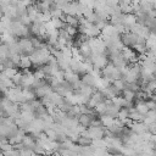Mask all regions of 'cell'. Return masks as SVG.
I'll return each instance as SVG.
<instances>
[{
  "instance_id": "2e32d148",
  "label": "cell",
  "mask_w": 156,
  "mask_h": 156,
  "mask_svg": "<svg viewBox=\"0 0 156 156\" xmlns=\"http://www.w3.org/2000/svg\"><path fill=\"white\" fill-rule=\"evenodd\" d=\"M21 145H22L23 147H26V149L32 150V149L35 146V138H34L32 134H26V135L23 136V140H22Z\"/></svg>"
},
{
  "instance_id": "d590c367",
  "label": "cell",
  "mask_w": 156,
  "mask_h": 156,
  "mask_svg": "<svg viewBox=\"0 0 156 156\" xmlns=\"http://www.w3.org/2000/svg\"><path fill=\"white\" fill-rule=\"evenodd\" d=\"M12 83H13V85L15 87H20L21 85V80H22V72H17L13 77H12ZM21 88V87H20Z\"/></svg>"
},
{
  "instance_id": "d4e9b609",
  "label": "cell",
  "mask_w": 156,
  "mask_h": 156,
  "mask_svg": "<svg viewBox=\"0 0 156 156\" xmlns=\"http://www.w3.org/2000/svg\"><path fill=\"white\" fill-rule=\"evenodd\" d=\"M121 96H122V98H124V99H126V100H128V101H134V100H135V93H134V91H132V90H130V89H128V88H126V89L122 91Z\"/></svg>"
},
{
  "instance_id": "d6a6232c",
  "label": "cell",
  "mask_w": 156,
  "mask_h": 156,
  "mask_svg": "<svg viewBox=\"0 0 156 156\" xmlns=\"http://www.w3.org/2000/svg\"><path fill=\"white\" fill-rule=\"evenodd\" d=\"M132 49L135 51L136 55H144L146 52V50H147L146 46H145V44H135Z\"/></svg>"
},
{
  "instance_id": "9a60e30c",
  "label": "cell",
  "mask_w": 156,
  "mask_h": 156,
  "mask_svg": "<svg viewBox=\"0 0 156 156\" xmlns=\"http://www.w3.org/2000/svg\"><path fill=\"white\" fill-rule=\"evenodd\" d=\"M101 78V77H100ZM99 78H95L93 74H90V73H85V74H83V76H80V82L84 84V85H89V87H93V88H95V84H96V80H98Z\"/></svg>"
},
{
  "instance_id": "44dd1931",
  "label": "cell",
  "mask_w": 156,
  "mask_h": 156,
  "mask_svg": "<svg viewBox=\"0 0 156 156\" xmlns=\"http://www.w3.org/2000/svg\"><path fill=\"white\" fill-rule=\"evenodd\" d=\"M106 106H107V108H106V113L105 115H107V116H110L112 118H117V115H118V111H119L121 107H118V106H116L113 104L106 105Z\"/></svg>"
},
{
  "instance_id": "74e56055",
  "label": "cell",
  "mask_w": 156,
  "mask_h": 156,
  "mask_svg": "<svg viewBox=\"0 0 156 156\" xmlns=\"http://www.w3.org/2000/svg\"><path fill=\"white\" fill-rule=\"evenodd\" d=\"M145 105H146V107H147L149 110H155V108H156V101H154V100H151V99L145 100Z\"/></svg>"
},
{
  "instance_id": "5b68a950",
  "label": "cell",
  "mask_w": 156,
  "mask_h": 156,
  "mask_svg": "<svg viewBox=\"0 0 156 156\" xmlns=\"http://www.w3.org/2000/svg\"><path fill=\"white\" fill-rule=\"evenodd\" d=\"M89 61L93 65L94 69L101 71L108 63V56L106 54H102V55H94V54H91V56L89 57Z\"/></svg>"
},
{
  "instance_id": "7a4b0ae2",
  "label": "cell",
  "mask_w": 156,
  "mask_h": 156,
  "mask_svg": "<svg viewBox=\"0 0 156 156\" xmlns=\"http://www.w3.org/2000/svg\"><path fill=\"white\" fill-rule=\"evenodd\" d=\"M10 34L12 37H15L16 39L18 38H28L30 32H29V28L26 27L24 24L21 23V21L16 20V21H12L11 22V26H10Z\"/></svg>"
},
{
  "instance_id": "60d3db41",
  "label": "cell",
  "mask_w": 156,
  "mask_h": 156,
  "mask_svg": "<svg viewBox=\"0 0 156 156\" xmlns=\"http://www.w3.org/2000/svg\"><path fill=\"white\" fill-rule=\"evenodd\" d=\"M44 156H54V155H44Z\"/></svg>"
},
{
  "instance_id": "277c9868",
  "label": "cell",
  "mask_w": 156,
  "mask_h": 156,
  "mask_svg": "<svg viewBox=\"0 0 156 156\" xmlns=\"http://www.w3.org/2000/svg\"><path fill=\"white\" fill-rule=\"evenodd\" d=\"M80 135L88 136L91 140L102 139V138H105V128L102 126H100V127H88L80 133Z\"/></svg>"
},
{
  "instance_id": "ac0fdd59",
  "label": "cell",
  "mask_w": 156,
  "mask_h": 156,
  "mask_svg": "<svg viewBox=\"0 0 156 156\" xmlns=\"http://www.w3.org/2000/svg\"><path fill=\"white\" fill-rule=\"evenodd\" d=\"M77 119H78V124H80L84 128H88V127H90V123H91L93 117L89 116V115H83L82 113V115H79L77 117Z\"/></svg>"
},
{
  "instance_id": "52a82bcc",
  "label": "cell",
  "mask_w": 156,
  "mask_h": 156,
  "mask_svg": "<svg viewBox=\"0 0 156 156\" xmlns=\"http://www.w3.org/2000/svg\"><path fill=\"white\" fill-rule=\"evenodd\" d=\"M17 43H18V45H20V49H21V51H22V55L29 56V55L35 50L29 37H28V38H20V39H17Z\"/></svg>"
},
{
  "instance_id": "603a6c76",
  "label": "cell",
  "mask_w": 156,
  "mask_h": 156,
  "mask_svg": "<svg viewBox=\"0 0 156 156\" xmlns=\"http://www.w3.org/2000/svg\"><path fill=\"white\" fill-rule=\"evenodd\" d=\"M22 94H23L24 101L30 102V101H33V100H35V99H37L35 93H34V90H33V89H22Z\"/></svg>"
},
{
  "instance_id": "1f68e13d",
  "label": "cell",
  "mask_w": 156,
  "mask_h": 156,
  "mask_svg": "<svg viewBox=\"0 0 156 156\" xmlns=\"http://www.w3.org/2000/svg\"><path fill=\"white\" fill-rule=\"evenodd\" d=\"M50 22H51V24L54 26V28H55V29H57V30H58V29H61V28H63V26H65V22H63L61 18L52 17Z\"/></svg>"
},
{
  "instance_id": "6da1fadb",
  "label": "cell",
  "mask_w": 156,
  "mask_h": 156,
  "mask_svg": "<svg viewBox=\"0 0 156 156\" xmlns=\"http://www.w3.org/2000/svg\"><path fill=\"white\" fill-rule=\"evenodd\" d=\"M50 56H51V54L49 51V48H46V49H35L29 55V58H30L33 66H37V67L40 66L41 67V66L48 63Z\"/></svg>"
},
{
  "instance_id": "e0dca14e",
  "label": "cell",
  "mask_w": 156,
  "mask_h": 156,
  "mask_svg": "<svg viewBox=\"0 0 156 156\" xmlns=\"http://www.w3.org/2000/svg\"><path fill=\"white\" fill-rule=\"evenodd\" d=\"M99 119H100V122H101V126H102L105 129H108L110 127H112V126L115 124V119H116V118H112V117H110V116H107V115H102V116L99 117Z\"/></svg>"
},
{
  "instance_id": "9c48e42d",
  "label": "cell",
  "mask_w": 156,
  "mask_h": 156,
  "mask_svg": "<svg viewBox=\"0 0 156 156\" xmlns=\"http://www.w3.org/2000/svg\"><path fill=\"white\" fill-rule=\"evenodd\" d=\"M102 101H105V98H104L102 93H101L100 90L95 89V91L93 93V95H91V96H90V99L88 100L87 106H88V107H90V108H94L98 104H100V102H102Z\"/></svg>"
},
{
  "instance_id": "484cf974",
  "label": "cell",
  "mask_w": 156,
  "mask_h": 156,
  "mask_svg": "<svg viewBox=\"0 0 156 156\" xmlns=\"http://www.w3.org/2000/svg\"><path fill=\"white\" fill-rule=\"evenodd\" d=\"M128 117H129V110L127 107H121L118 111V115H117V119L124 122L126 119H128Z\"/></svg>"
},
{
  "instance_id": "f1b7e54d",
  "label": "cell",
  "mask_w": 156,
  "mask_h": 156,
  "mask_svg": "<svg viewBox=\"0 0 156 156\" xmlns=\"http://www.w3.org/2000/svg\"><path fill=\"white\" fill-rule=\"evenodd\" d=\"M63 29L69 34V37H71V38H74V37H77V35H78V28H77V27L68 26V24H66V23H65Z\"/></svg>"
},
{
  "instance_id": "f35d334b",
  "label": "cell",
  "mask_w": 156,
  "mask_h": 156,
  "mask_svg": "<svg viewBox=\"0 0 156 156\" xmlns=\"http://www.w3.org/2000/svg\"><path fill=\"white\" fill-rule=\"evenodd\" d=\"M4 71V63H2V60L0 58V72H2Z\"/></svg>"
},
{
  "instance_id": "b9f144b4",
  "label": "cell",
  "mask_w": 156,
  "mask_h": 156,
  "mask_svg": "<svg viewBox=\"0 0 156 156\" xmlns=\"http://www.w3.org/2000/svg\"><path fill=\"white\" fill-rule=\"evenodd\" d=\"M0 99H1V98H0Z\"/></svg>"
},
{
  "instance_id": "7c38bea8",
  "label": "cell",
  "mask_w": 156,
  "mask_h": 156,
  "mask_svg": "<svg viewBox=\"0 0 156 156\" xmlns=\"http://www.w3.org/2000/svg\"><path fill=\"white\" fill-rule=\"evenodd\" d=\"M51 91H52V88H51L48 83H45L44 85H40V87H38V88H35V89H34L35 96H37V98H39V99H41V98H44V96L49 95Z\"/></svg>"
},
{
  "instance_id": "5bb4252c",
  "label": "cell",
  "mask_w": 156,
  "mask_h": 156,
  "mask_svg": "<svg viewBox=\"0 0 156 156\" xmlns=\"http://www.w3.org/2000/svg\"><path fill=\"white\" fill-rule=\"evenodd\" d=\"M129 129L133 133L143 134V133L147 132V126L145 123H143V122H132V124L129 126Z\"/></svg>"
},
{
  "instance_id": "8fae6325",
  "label": "cell",
  "mask_w": 156,
  "mask_h": 156,
  "mask_svg": "<svg viewBox=\"0 0 156 156\" xmlns=\"http://www.w3.org/2000/svg\"><path fill=\"white\" fill-rule=\"evenodd\" d=\"M24 135H26V132H24V130H22V129H17V130H16L13 134H11L7 139H9V143H10L11 145L16 146V145H18V144L22 143Z\"/></svg>"
},
{
  "instance_id": "e575fe53",
  "label": "cell",
  "mask_w": 156,
  "mask_h": 156,
  "mask_svg": "<svg viewBox=\"0 0 156 156\" xmlns=\"http://www.w3.org/2000/svg\"><path fill=\"white\" fill-rule=\"evenodd\" d=\"M18 71H17V68H13V67H10V68H4V71L1 72V73H4L7 78H10V79H12V77L17 73Z\"/></svg>"
},
{
  "instance_id": "4dcf8cb0",
  "label": "cell",
  "mask_w": 156,
  "mask_h": 156,
  "mask_svg": "<svg viewBox=\"0 0 156 156\" xmlns=\"http://www.w3.org/2000/svg\"><path fill=\"white\" fill-rule=\"evenodd\" d=\"M106 108H107V106H106V104H105L104 101L100 102V104H98V105L94 107V110H95V112H96L98 116H102V115H105V113H106Z\"/></svg>"
},
{
  "instance_id": "8992f818",
  "label": "cell",
  "mask_w": 156,
  "mask_h": 156,
  "mask_svg": "<svg viewBox=\"0 0 156 156\" xmlns=\"http://www.w3.org/2000/svg\"><path fill=\"white\" fill-rule=\"evenodd\" d=\"M34 83H35V78L33 76V73L29 69H24L22 72V80H21V88L22 89H32L34 88Z\"/></svg>"
},
{
  "instance_id": "f546056e",
  "label": "cell",
  "mask_w": 156,
  "mask_h": 156,
  "mask_svg": "<svg viewBox=\"0 0 156 156\" xmlns=\"http://www.w3.org/2000/svg\"><path fill=\"white\" fill-rule=\"evenodd\" d=\"M44 133H45V135L49 138V140H51V141H57V132L54 129V128H49V129H46V130H44Z\"/></svg>"
},
{
  "instance_id": "ffe728a7",
  "label": "cell",
  "mask_w": 156,
  "mask_h": 156,
  "mask_svg": "<svg viewBox=\"0 0 156 156\" xmlns=\"http://www.w3.org/2000/svg\"><path fill=\"white\" fill-rule=\"evenodd\" d=\"M32 66H33V63H32L29 56L22 55V56H21V61H20V68H22V69L24 71V69H29Z\"/></svg>"
},
{
  "instance_id": "cb8c5ba5",
  "label": "cell",
  "mask_w": 156,
  "mask_h": 156,
  "mask_svg": "<svg viewBox=\"0 0 156 156\" xmlns=\"http://www.w3.org/2000/svg\"><path fill=\"white\" fill-rule=\"evenodd\" d=\"M118 91H123L126 88H127V83L124 82V79L123 78H119V79H116V80H112V83H111Z\"/></svg>"
},
{
  "instance_id": "3957f363",
  "label": "cell",
  "mask_w": 156,
  "mask_h": 156,
  "mask_svg": "<svg viewBox=\"0 0 156 156\" xmlns=\"http://www.w3.org/2000/svg\"><path fill=\"white\" fill-rule=\"evenodd\" d=\"M4 94H5V98L9 99L11 102H15L17 105L24 102V98H23V94H22V88H20V87L9 88Z\"/></svg>"
},
{
  "instance_id": "ab89813d",
  "label": "cell",
  "mask_w": 156,
  "mask_h": 156,
  "mask_svg": "<svg viewBox=\"0 0 156 156\" xmlns=\"http://www.w3.org/2000/svg\"><path fill=\"white\" fill-rule=\"evenodd\" d=\"M151 50H156V43H155V45H154V49H151Z\"/></svg>"
},
{
  "instance_id": "30bf717a",
  "label": "cell",
  "mask_w": 156,
  "mask_h": 156,
  "mask_svg": "<svg viewBox=\"0 0 156 156\" xmlns=\"http://www.w3.org/2000/svg\"><path fill=\"white\" fill-rule=\"evenodd\" d=\"M62 12L65 15H71V16H76L78 15V1H72V2H67L62 6Z\"/></svg>"
},
{
  "instance_id": "83f0119b",
  "label": "cell",
  "mask_w": 156,
  "mask_h": 156,
  "mask_svg": "<svg viewBox=\"0 0 156 156\" xmlns=\"http://www.w3.org/2000/svg\"><path fill=\"white\" fill-rule=\"evenodd\" d=\"M38 13H39V12H38V10H37V7H35V5H34V4L27 7V16L32 20V22H33V20L38 16Z\"/></svg>"
},
{
  "instance_id": "836d02e7",
  "label": "cell",
  "mask_w": 156,
  "mask_h": 156,
  "mask_svg": "<svg viewBox=\"0 0 156 156\" xmlns=\"http://www.w3.org/2000/svg\"><path fill=\"white\" fill-rule=\"evenodd\" d=\"M32 73H33V76H34V78H35V79H38V80H41V79H45V77H46V74L44 73V71L41 69V67H40V68L38 67V68H37V69H34V71H33Z\"/></svg>"
},
{
  "instance_id": "4fadbf2b",
  "label": "cell",
  "mask_w": 156,
  "mask_h": 156,
  "mask_svg": "<svg viewBox=\"0 0 156 156\" xmlns=\"http://www.w3.org/2000/svg\"><path fill=\"white\" fill-rule=\"evenodd\" d=\"M65 80L67 83H69L71 85H73L80 80V76L74 73L72 69H67V71H65Z\"/></svg>"
},
{
  "instance_id": "ba28073f",
  "label": "cell",
  "mask_w": 156,
  "mask_h": 156,
  "mask_svg": "<svg viewBox=\"0 0 156 156\" xmlns=\"http://www.w3.org/2000/svg\"><path fill=\"white\" fill-rule=\"evenodd\" d=\"M121 41L124 46L127 48H133L136 41H138V35L132 33V32H124L122 35H121Z\"/></svg>"
},
{
  "instance_id": "4316f807",
  "label": "cell",
  "mask_w": 156,
  "mask_h": 156,
  "mask_svg": "<svg viewBox=\"0 0 156 156\" xmlns=\"http://www.w3.org/2000/svg\"><path fill=\"white\" fill-rule=\"evenodd\" d=\"M91 141H93V140H91L90 138L79 135L78 139H77V141H76V144H78L79 146H89V145H91Z\"/></svg>"
},
{
  "instance_id": "8d00e7d4",
  "label": "cell",
  "mask_w": 156,
  "mask_h": 156,
  "mask_svg": "<svg viewBox=\"0 0 156 156\" xmlns=\"http://www.w3.org/2000/svg\"><path fill=\"white\" fill-rule=\"evenodd\" d=\"M10 60H11V62H12V65H13V67L15 68H17V67H20V61H21V55H10V57H9Z\"/></svg>"
},
{
  "instance_id": "7402d4cb",
  "label": "cell",
  "mask_w": 156,
  "mask_h": 156,
  "mask_svg": "<svg viewBox=\"0 0 156 156\" xmlns=\"http://www.w3.org/2000/svg\"><path fill=\"white\" fill-rule=\"evenodd\" d=\"M63 22L68 26H73V27H77L78 28V24H79V18L76 17V16H71V15H65V20Z\"/></svg>"
},
{
  "instance_id": "d6986e66",
  "label": "cell",
  "mask_w": 156,
  "mask_h": 156,
  "mask_svg": "<svg viewBox=\"0 0 156 156\" xmlns=\"http://www.w3.org/2000/svg\"><path fill=\"white\" fill-rule=\"evenodd\" d=\"M134 108H135V111H136V112H139V113H140V115H143V116H145V115H146V112L149 111V108H147V107H146V105H145V101H138V100H135Z\"/></svg>"
}]
</instances>
